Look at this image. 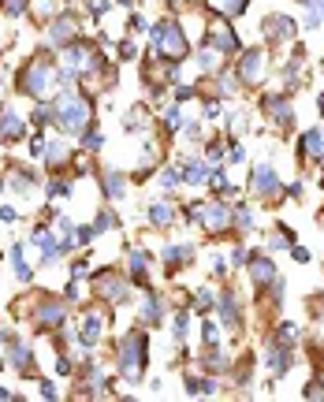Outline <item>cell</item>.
Segmentation results:
<instances>
[{
    "mask_svg": "<svg viewBox=\"0 0 324 402\" xmlns=\"http://www.w3.org/2000/svg\"><path fill=\"white\" fill-rule=\"evenodd\" d=\"M146 216H149V224H153V227H172L175 209H172L168 201H149V205H146Z\"/></svg>",
    "mask_w": 324,
    "mask_h": 402,
    "instance_id": "obj_25",
    "label": "cell"
},
{
    "mask_svg": "<svg viewBox=\"0 0 324 402\" xmlns=\"http://www.w3.org/2000/svg\"><path fill=\"white\" fill-rule=\"evenodd\" d=\"M261 112L269 116L272 127H279V131H291L295 127V105L287 93H265L261 97Z\"/></svg>",
    "mask_w": 324,
    "mask_h": 402,
    "instance_id": "obj_7",
    "label": "cell"
},
{
    "mask_svg": "<svg viewBox=\"0 0 324 402\" xmlns=\"http://www.w3.org/2000/svg\"><path fill=\"white\" fill-rule=\"evenodd\" d=\"M172 331H175V343H183V339H186V331H190V310L175 313V321H172Z\"/></svg>",
    "mask_w": 324,
    "mask_h": 402,
    "instance_id": "obj_36",
    "label": "cell"
},
{
    "mask_svg": "<svg viewBox=\"0 0 324 402\" xmlns=\"http://www.w3.org/2000/svg\"><path fill=\"white\" fill-rule=\"evenodd\" d=\"M246 257H250V253H246L242 246H235V250H232V264H235V268H238V264H246Z\"/></svg>",
    "mask_w": 324,
    "mask_h": 402,
    "instance_id": "obj_54",
    "label": "cell"
},
{
    "mask_svg": "<svg viewBox=\"0 0 324 402\" xmlns=\"http://www.w3.org/2000/svg\"><path fill=\"white\" fill-rule=\"evenodd\" d=\"M190 97H198V90H194V86H179L175 90V105H186Z\"/></svg>",
    "mask_w": 324,
    "mask_h": 402,
    "instance_id": "obj_48",
    "label": "cell"
},
{
    "mask_svg": "<svg viewBox=\"0 0 324 402\" xmlns=\"http://www.w3.org/2000/svg\"><path fill=\"white\" fill-rule=\"evenodd\" d=\"M112 227H119V216L112 209H101L97 212V224H93V235H101V231H112Z\"/></svg>",
    "mask_w": 324,
    "mask_h": 402,
    "instance_id": "obj_34",
    "label": "cell"
},
{
    "mask_svg": "<svg viewBox=\"0 0 324 402\" xmlns=\"http://www.w3.org/2000/svg\"><path fill=\"white\" fill-rule=\"evenodd\" d=\"M186 391L190 395H216V380H198V376H186Z\"/></svg>",
    "mask_w": 324,
    "mask_h": 402,
    "instance_id": "obj_30",
    "label": "cell"
},
{
    "mask_svg": "<svg viewBox=\"0 0 324 402\" xmlns=\"http://www.w3.org/2000/svg\"><path fill=\"white\" fill-rule=\"evenodd\" d=\"M90 112H93V101L86 93L60 90L53 101V127H60V134H82L90 127Z\"/></svg>",
    "mask_w": 324,
    "mask_h": 402,
    "instance_id": "obj_1",
    "label": "cell"
},
{
    "mask_svg": "<svg viewBox=\"0 0 324 402\" xmlns=\"http://www.w3.org/2000/svg\"><path fill=\"white\" fill-rule=\"evenodd\" d=\"M250 190H253V198H261V201H276L279 194H284V183H279L276 168H272V164H258V168H253Z\"/></svg>",
    "mask_w": 324,
    "mask_h": 402,
    "instance_id": "obj_9",
    "label": "cell"
},
{
    "mask_svg": "<svg viewBox=\"0 0 324 402\" xmlns=\"http://www.w3.org/2000/svg\"><path fill=\"white\" fill-rule=\"evenodd\" d=\"M49 119H53V105H41L38 112H34V119H30V123H34V127H45Z\"/></svg>",
    "mask_w": 324,
    "mask_h": 402,
    "instance_id": "obj_46",
    "label": "cell"
},
{
    "mask_svg": "<svg viewBox=\"0 0 324 402\" xmlns=\"http://www.w3.org/2000/svg\"><path fill=\"white\" fill-rule=\"evenodd\" d=\"M261 30H265V41L269 45H287V41L298 34V23L291 19V15H279V12H272L265 23H261Z\"/></svg>",
    "mask_w": 324,
    "mask_h": 402,
    "instance_id": "obj_13",
    "label": "cell"
},
{
    "mask_svg": "<svg viewBox=\"0 0 324 402\" xmlns=\"http://www.w3.org/2000/svg\"><path fill=\"white\" fill-rule=\"evenodd\" d=\"M149 41H153V53L168 64H183L190 56V41L183 34V23L175 19H164V23H153L149 27Z\"/></svg>",
    "mask_w": 324,
    "mask_h": 402,
    "instance_id": "obj_3",
    "label": "cell"
},
{
    "mask_svg": "<svg viewBox=\"0 0 324 402\" xmlns=\"http://www.w3.org/2000/svg\"><path fill=\"white\" fill-rule=\"evenodd\" d=\"M101 142H105V138H101V131H82V145H86L90 153H97Z\"/></svg>",
    "mask_w": 324,
    "mask_h": 402,
    "instance_id": "obj_45",
    "label": "cell"
},
{
    "mask_svg": "<svg viewBox=\"0 0 324 402\" xmlns=\"http://www.w3.org/2000/svg\"><path fill=\"white\" fill-rule=\"evenodd\" d=\"M186 261H194V246H186V242L164 246V264H168V272H175L179 264H186Z\"/></svg>",
    "mask_w": 324,
    "mask_h": 402,
    "instance_id": "obj_26",
    "label": "cell"
},
{
    "mask_svg": "<svg viewBox=\"0 0 324 402\" xmlns=\"http://www.w3.org/2000/svg\"><path fill=\"white\" fill-rule=\"evenodd\" d=\"M93 290H97L108 305H127V302H131V284L119 279V276H112V272H101L97 284H93Z\"/></svg>",
    "mask_w": 324,
    "mask_h": 402,
    "instance_id": "obj_12",
    "label": "cell"
},
{
    "mask_svg": "<svg viewBox=\"0 0 324 402\" xmlns=\"http://www.w3.org/2000/svg\"><path fill=\"white\" fill-rule=\"evenodd\" d=\"M101 190H105L108 201H119L127 194V179L119 175V172H105V179H101Z\"/></svg>",
    "mask_w": 324,
    "mask_h": 402,
    "instance_id": "obj_28",
    "label": "cell"
},
{
    "mask_svg": "<svg viewBox=\"0 0 324 402\" xmlns=\"http://www.w3.org/2000/svg\"><path fill=\"white\" fill-rule=\"evenodd\" d=\"M269 75V56L265 49H242L238 53V67H235V79L246 82V86H261Z\"/></svg>",
    "mask_w": 324,
    "mask_h": 402,
    "instance_id": "obj_6",
    "label": "cell"
},
{
    "mask_svg": "<svg viewBox=\"0 0 324 402\" xmlns=\"http://www.w3.org/2000/svg\"><path fill=\"white\" fill-rule=\"evenodd\" d=\"M134 53H138L134 41H123V45H119V60H134Z\"/></svg>",
    "mask_w": 324,
    "mask_h": 402,
    "instance_id": "obj_50",
    "label": "cell"
},
{
    "mask_svg": "<svg viewBox=\"0 0 324 402\" xmlns=\"http://www.w3.org/2000/svg\"><path fill=\"white\" fill-rule=\"evenodd\" d=\"M127 264H131V279L138 287H149V253H142V250H127Z\"/></svg>",
    "mask_w": 324,
    "mask_h": 402,
    "instance_id": "obj_22",
    "label": "cell"
},
{
    "mask_svg": "<svg viewBox=\"0 0 324 402\" xmlns=\"http://www.w3.org/2000/svg\"><path fill=\"white\" fill-rule=\"evenodd\" d=\"M216 310H220V321H224V328H238L242 324V310H238V294L235 290H224V294L216 298Z\"/></svg>",
    "mask_w": 324,
    "mask_h": 402,
    "instance_id": "obj_20",
    "label": "cell"
},
{
    "mask_svg": "<svg viewBox=\"0 0 324 402\" xmlns=\"http://www.w3.org/2000/svg\"><path fill=\"white\" fill-rule=\"evenodd\" d=\"M201 343H205V347H220V328L212 321L201 324Z\"/></svg>",
    "mask_w": 324,
    "mask_h": 402,
    "instance_id": "obj_39",
    "label": "cell"
},
{
    "mask_svg": "<svg viewBox=\"0 0 324 402\" xmlns=\"http://www.w3.org/2000/svg\"><path fill=\"white\" fill-rule=\"evenodd\" d=\"M160 186H164L168 194H175V186H183V172H179V168H164V172H160Z\"/></svg>",
    "mask_w": 324,
    "mask_h": 402,
    "instance_id": "obj_37",
    "label": "cell"
},
{
    "mask_svg": "<svg viewBox=\"0 0 324 402\" xmlns=\"http://www.w3.org/2000/svg\"><path fill=\"white\" fill-rule=\"evenodd\" d=\"M142 321H146V324H160V321H164V302H160L157 290H149L146 302H142Z\"/></svg>",
    "mask_w": 324,
    "mask_h": 402,
    "instance_id": "obj_27",
    "label": "cell"
},
{
    "mask_svg": "<svg viewBox=\"0 0 324 402\" xmlns=\"http://www.w3.org/2000/svg\"><path fill=\"white\" fill-rule=\"evenodd\" d=\"M27 138V119L12 108H0V142L12 145V142H23Z\"/></svg>",
    "mask_w": 324,
    "mask_h": 402,
    "instance_id": "obj_17",
    "label": "cell"
},
{
    "mask_svg": "<svg viewBox=\"0 0 324 402\" xmlns=\"http://www.w3.org/2000/svg\"><path fill=\"white\" fill-rule=\"evenodd\" d=\"M131 30H149V23L142 15H131Z\"/></svg>",
    "mask_w": 324,
    "mask_h": 402,
    "instance_id": "obj_57",
    "label": "cell"
},
{
    "mask_svg": "<svg viewBox=\"0 0 324 402\" xmlns=\"http://www.w3.org/2000/svg\"><path fill=\"white\" fill-rule=\"evenodd\" d=\"M216 56H220V53H209V49H201V53H198V64H201V71L216 75V71H220V67H216Z\"/></svg>",
    "mask_w": 324,
    "mask_h": 402,
    "instance_id": "obj_41",
    "label": "cell"
},
{
    "mask_svg": "<svg viewBox=\"0 0 324 402\" xmlns=\"http://www.w3.org/2000/svg\"><path fill=\"white\" fill-rule=\"evenodd\" d=\"M8 186H12L19 198H30V190L38 186V175L27 172V168H12V175H8Z\"/></svg>",
    "mask_w": 324,
    "mask_h": 402,
    "instance_id": "obj_24",
    "label": "cell"
},
{
    "mask_svg": "<svg viewBox=\"0 0 324 402\" xmlns=\"http://www.w3.org/2000/svg\"><path fill=\"white\" fill-rule=\"evenodd\" d=\"M201 224H205V231H212V235H220V231H227L232 227V209H227L224 201H209V205H201Z\"/></svg>",
    "mask_w": 324,
    "mask_h": 402,
    "instance_id": "obj_16",
    "label": "cell"
},
{
    "mask_svg": "<svg viewBox=\"0 0 324 402\" xmlns=\"http://www.w3.org/2000/svg\"><path fill=\"white\" fill-rule=\"evenodd\" d=\"M12 264H15V276H19L23 284H30V279H34V268H27V261H23V246H19V242L12 246Z\"/></svg>",
    "mask_w": 324,
    "mask_h": 402,
    "instance_id": "obj_31",
    "label": "cell"
},
{
    "mask_svg": "<svg viewBox=\"0 0 324 402\" xmlns=\"http://www.w3.org/2000/svg\"><path fill=\"white\" fill-rule=\"evenodd\" d=\"M105 12H108V4H105V0H97V4L90 8V15H93V19H105Z\"/></svg>",
    "mask_w": 324,
    "mask_h": 402,
    "instance_id": "obj_56",
    "label": "cell"
},
{
    "mask_svg": "<svg viewBox=\"0 0 324 402\" xmlns=\"http://www.w3.org/2000/svg\"><path fill=\"white\" fill-rule=\"evenodd\" d=\"M0 399H19L15 391H8V388H0Z\"/></svg>",
    "mask_w": 324,
    "mask_h": 402,
    "instance_id": "obj_58",
    "label": "cell"
},
{
    "mask_svg": "<svg viewBox=\"0 0 324 402\" xmlns=\"http://www.w3.org/2000/svg\"><path fill=\"white\" fill-rule=\"evenodd\" d=\"M4 365H12V369L23 373V376H34V369H38V362H34V350L23 343L19 336H12V331L4 336Z\"/></svg>",
    "mask_w": 324,
    "mask_h": 402,
    "instance_id": "obj_8",
    "label": "cell"
},
{
    "mask_svg": "<svg viewBox=\"0 0 324 402\" xmlns=\"http://www.w3.org/2000/svg\"><path fill=\"white\" fill-rule=\"evenodd\" d=\"M201 369L205 373H227V357L220 354V347H205V354H201Z\"/></svg>",
    "mask_w": 324,
    "mask_h": 402,
    "instance_id": "obj_29",
    "label": "cell"
},
{
    "mask_svg": "<svg viewBox=\"0 0 324 402\" xmlns=\"http://www.w3.org/2000/svg\"><path fill=\"white\" fill-rule=\"evenodd\" d=\"M194 302H198V305H194L198 313H212V310H216V294H212V290H205V287L194 294Z\"/></svg>",
    "mask_w": 324,
    "mask_h": 402,
    "instance_id": "obj_38",
    "label": "cell"
},
{
    "mask_svg": "<svg viewBox=\"0 0 324 402\" xmlns=\"http://www.w3.org/2000/svg\"><path fill=\"white\" fill-rule=\"evenodd\" d=\"M227 160H232V164H242V160H246V149H242V145H232V153H227Z\"/></svg>",
    "mask_w": 324,
    "mask_h": 402,
    "instance_id": "obj_51",
    "label": "cell"
},
{
    "mask_svg": "<svg viewBox=\"0 0 324 402\" xmlns=\"http://www.w3.org/2000/svg\"><path fill=\"white\" fill-rule=\"evenodd\" d=\"M291 257L306 264V261H310V250H302V246H298V242H291Z\"/></svg>",
    "mask_w": 324,
    "mask_h": 402,
    "instance_id": "obj_53",
    "label": "cell"
},
{
    "mask_svg": "<svg viewBox=\"0 0 324 402\" xmlns=\"http://www.w3.org/2000/svg\"><path fill=\"white\" fill-rule=\"evenodd\" d=\"M205 49H212V53H220V56L238 53V38H235L232 23H227V15L216 12L209 19V27H205Z\"/></svg>",
    "mask_w": 324,
    "mask_h": 402,
    "instance_id": "obj_5",
    "label": "cell"
},
{
    "mask_svg": "<svg viewBox=\"0 0 324 402\" xmlns=\"http://www.w3.org/2000/svg\"><path fill=\"white\" fill-rule=\"evenodd\" d=\"M306 399H324V380H310V384H306Z\"/></svg>",
    "mask_w": 324,
    "mask_h": 402,
    "instance_id": "obj_47",
    "label": "cell"
},
{
    "mask_svg": "<svg viewBox=\"0 0 324 402\" xmlns=\"http://www.w3.org/2000/svg\"><path fill=\"white\" fill-rule=\"evenodd\" d=\"M232 227H238V231H250V227H253L250 205H235V209H232Z\"/></svg>",
    "mask_w": 324,
    "mask_h": 402,
    "instance_id": "obj_32",
    "label": "cell"
},
{
    "mask_svg": "<svg viewBox=\"0 0 324 402\" xmlns=\"http://www.w3.org/2000/svg\"><path fill=\"white\" fill-rule=\"evenodd\" d=\"M212 4H216L220 15H227V19H232V15H242L246 12V4H250V0H212Z\"/></svg>",
    "mask_w": 324,
    "mask_h": 402,
    "instance_id": "obj_33",
    "label": "cell"
},
{
    "mask_svg": "<svg viewBox=\"0 0 324 402\" xmlns=\"http://www.w3.org/2000/svg\"><path fill=\"white\" fill-rule=\"evenodd\" d=\"M298 160H310V164H324V127H310V131L298 138L295 145Z\"/></svg>",
    "mask_w": 324,
    "mask_h": 402,
    "instance_id": "obj_15",
    "label": "cell"
},
{
    "mask_svg": "<svg viewBox=\"0 0 324 402\" xmlns=\"http://www.w3.org/2000/svg\"><path fill=\"white\" fill-rule=\"evenodd\" d=\"M321 186H324V175H321Z\"/></svg>",
    "mask_w": 324,
    "mask_h": 402,
    "instance_id": "obj_60",
    "label": "cell"
},
{
    "mask_svg": "<svg viewBox=\"0 0 324 402\" xmlns=\"http://www.w3.org/2000/svg\"><path fill=\"white\" fill-rule=\"evenodd\" d=\"M116 362H119V376H123V380L138 384L146 365H149V336L146 331H127V336H119Z\"/></svg>",
    "mask_w": 324,
    "mask_h": 402,
    "instance_id": "obj_2",
    "label": "cell"
},
{
    "mask_svg": "<svg viewBox=\"0 0 324 402\" xmlns=\"http://www.w3.org/2000/svg\"><path fill=\"white\" fill-rule=\"evenodd\" d=\"M56 86V67L45 56H34L19 67V93L30 101H49V90Z\"/></svg>",
    "mask_w": 324,
    "mask_h": 402,
    "instance_id": "obj_4",
    "label": "cell"
},
{
    "mask_svg": "<svg viewBox=\"0 0 324 402\" xmlns=\"http://www.w3.org/2000/svg\"><path fill=\"white\" fill-rule=\"evenodd\" d=\"M15 220H19V212L12 205H0V224H15Z\"/></svg>",
    "mask_w": 324,
    "mask_h": 402,
    "instance_id": "obj_49",
    "label": "cell"
},
{
    "mask_svg": "<svg viewBox=\"0 0 324 402\" xmlns=\"http://www.w3.org/2000/svg\"><path fill=\"white\" fill-rule=\"evenodd\" d=\"M0 8H4V12L12 15V19H19V15L30 8V0H0Z\"/></svg>",
    "mask_w": 324,
    "mask_h": 402,
    "instance_id": "obj_40",
    "label": "cell"
},
{
    "mask_svg": "<svg viewBox=\"0 0 324 402\" xmlns=\"http://www.w3.org/2000/svg\"><path fill=\"white\" fill-rule=\"evenodd\" d=\"M45 38H49V45H56V49H64V45H71L75 38H82L79 34V19H75L71 12H64V15H56L53 23H49V30H45Z\"/></svg>",
    "mask_w": 324,
    "mask_h": 402,
    "instance_id": "obj_14",
    "label": "cell"
},
{
    "mask_svg": "<svg viewBox=\"0 0 324 402\" xmlns=\"http://www.w3.org/2000/svg\"><path fill=\"white\" fill-rule=\"evenodd\" d=\"M287 198H302V194H306V186H302V179H298V183H291V186H287Z\"/></svg>",
    "mask_w": 324,
    "mask_h": 402,
    "instance_id": "obj_55",
    "label": "cell"
},
{
    "mask_svg": "<svg viewBox=\"0 0 324 402\" xmlns=\"http://www.w3.org/2000/svg\"><path fill=\"white\" fill-rule=\"evenodd\" d=\"M101 331H105V316H101V313H86V316H82V328H79V336H75V339H79L82 350H90V347L101 343Z\"/></svg>",
    "mask_w": 324,
    "mask_h": 402,
    "instance_id": "obj_19",
    "label": "cell"
},
{
    "mask_svg": "<svg viewBox=\"0 0 324 402\" xmlns=\"http://www.w3.org/2000/svg\"><path fill=\"white\" fill-rule=\"evenodd\" d=\"M291 365H295V347L272 336L265 343V369L272 376H287V373H291Z\"/></svg>",
    "mask_w": 324,
    "mask_h": 402,
    "instance_id": "obj_11",
    "label": "cell"
},
{
    "mask_svg": "<svg viewBox=\"0 0 324 402\" xmlns=\"http://www.w3.org/2000/svg\"><path fill=\"white\" fill-rule=\"evenodd\" d=\"M317 108H321V116H324V90H321V97H317Z\"/></svg>",
    "mask_w": 324,
    "mask_h": 402,
    "instance_id": "obj_59",
    "label": "cell"
},
{
    "mask_svg": "<svg viewBox=\"0 0 324 402\" xmlns=\"http://www.w3.org/2000/svg\"><path fill=\"white\" fill-rule=\"evenodd\" d=\"M0 49H4V41H0Z\"/></svg>",
    "mask_w": 324,
    "mask_h": 402,
    "instance_id": "obj_61",
    "label": "cell"
},
{
    "mask_svg": "<svg viewBox=\"0 0 324 402\" xmlns=\"http://www.w3.org/2000/svg\"><path fill=\"white\" fill-rule=\"evenodd\" d=\"M250 365H253L250 357H242V362H238V369H235V384H242V388H246V384H250V373H253Z\"/></svg>",
    "mask_w": 324,
    "mask_h": 402,
    "instance_id": "obj_44",
    "label": "cell"
},
{
    "mask_svg": "<svg viewBox=\"0 0 324 402\" xmlns=\"http://www.w3.org/2000/svg\"><path fill=\"white\" fill-rule=\"evenodd\" d=\"M67 160H71V145H67V142H49V145H45V164H49V172H60V168H67Z\"/></svg>",
    "mask_w": 324,
    "mask_h": 402,
    "instance_id": "obj_23",
    "label": "cell"
},
{
    "mask_svg": "<svg viewBox=\"0 0 324 402\" xmlns=\"http://www.w3.org/2000/svg\"><path fill=\"white\" fill-rule=\"evenodd\" d=\"M67 321L64 298H45L41 305H34V328L38 331H60Z\"/></svg>",
    "mask_w": 324,
    "mask_h": 402,
    "instance_id": "obj_10",
    "label": "cell"
},
{
    "mask_svg": "<svg viewBox=\"0 0 324 402\" xmlns=\"http://www.w3.org/2000/svg\"><path fill=\"white\" fill-rule=\"evenodd\" d=\"M205 160H209V168H216L220 160H224V145H220V142H209V145H205Z\"/></svg>",
    "mask_w": 324,
    "mask_h": 402,
    "instance_id": "obj_42",
    "label": "cell"
},
{
    "mask_svg": "<svg viewBox=\"0 0 324 402\" xmlns=\"http://www.w3.org/2000/svg\"><path fill=\"white\" fill-rule=\"evenodd\" d=\"M75 373V362L64 354V350H56V376H71Z\"/></svg>",
    "mask_w": 324,
    "mask_h": 402,
    "instance_id": "obj_43",
    "label": "cell"
},
{
    "mask_svg": "<svg viewBox=\"0 0 324 402\" xmlns=\"http://www.w3.org/2000/svg\"><path fill=\"white\" fill-rule=\"evenodd\" d=\"M41 399H60V395H56V384H53V380H41Z\"/></svg>",
    "mask_w": 324,
    "mask_h": 402,
    "instance_id": "obj_52",
    "label": "cell"
},
{
    "mask_svg": "<svg viewBox=\"0 0 324 402\" xmlns=\"http://www.w3.org/2000/svg\"><path fill=\"white\" fill-rule=\"evenodd\" d=\"M71 194V183L67 179H60V175H53L49 179V186H45V198H67Z\"/></svg>",
    "mask_w": 324,
    "mask_h": 402,
    "instance_id": "obj_35",
    "label": "cell"
},
{
    "mask_svg": "<svg viewBox=\"0 0 324 402\" xmlns=\"http://www.w3.org/2000/svg\"><path fill=\"white\" fill-rule=\"evenodd\" d=\"M209 179V160L201 157V160H194V157H186L183 160V183L186 186H201Z\"/></svg>",
    "mask_w": 324,
    "mask_h": 402,
    "instance_id": "obj_21",
    "label": "cell"
},
{
    "mask_svg": "<svg viewBox=\"0 0 324 402\" xmlns=\"http://www.w3.org/2000/svg\"><path fill=\"white\" fill-rule=\"evenodd\" d=\"M246 264H250V276H253V284H258V290H265V287H272V279L279 276L276 272V264H272L261 250H253L250 257H246Z\"/></svg>",
    "mask_w": 324,
    "mask_h": 402,
    "instance_id": "obj_18",
    "label": "cell"
}]
</instances>
